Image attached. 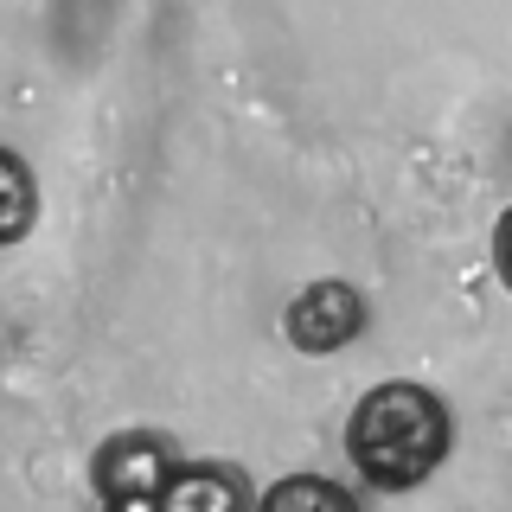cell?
<instances>
[{
	"mask_svg": "<svg viewBox=\"0 0 512 512\" xmlns=\"http://www.w3.org/2000/svg\"><path fill=\"white\" fill-rule=\"evenodd\" d=\"M493 269H500V282L512 288V205L500 212V224H493Z\"/></svg>",
	"mask_w": 512,
	"mask_h": 512,
	"instance_id": "7",
	"label": "cell"
},
{
	"mask_svg": "<svg viewBox=\"0 0 512 512\" xmlns=\"http://www.w3.org/2000/svg\"><path fill=\"white\" fill-rule=\"evenodd\" d=\"M365 333V295L346 282H314L288 308V346L301 352H340Z\"/></svg>",
	"mask_w": 512,
	"mask_h": 512,
	"instance_id": "3",
	"label": "cell"
},
{
	"mask_svg": "<svg viewBox=\"0 0 512 512\" xmlns=\"http://www.w3.org/2000/svg\"><path fill=\"white\" fill-rule=\"evenodd\" d=\"M154 512H256V500L231 461H186Z\"/></svg>",
	"mask_w": 512,
	"mask_h": 512,
	"instance_id": "4",
	"label": "cell"
},
{
	"mask_svg": "<svg viewBox=\"0 0 512 512\" xmlns=\"http://www.w3.org/2000/svg\"><path fill=\"white\" fill-rule=\"evenodd\" d=\"M103 512H109V506H103Z\"/></svg>",
	"mask_w": 512,
	"mask_h": 512,
	"instance_id": "8",
	"label": "cell"
},
{
	"mask_svg": "<svg viewBox=\"0 0 512 512\" xmlns=\"http://www.w3.org/2000/svg\"><path fill=\"white\" fill-rule=\"evenodd\" d=\"M180 468L186 461L173 455L167 436H154V429H122V436H109L96 448L90 480H96V493H103L109 512H154Z\"/></svg>",
	"mask_w": 512,
	"mask_h": 512,
	"instance_id": "2",
	"label": "cell"
},
{
	"mask_svg": "<svg viewBox=\"0 0 512 512\" xmlns=\"http://www.w3.org/2000/svg\"><path fill=\"white\" fill-rule=\"evenodd\" d=\"M448 442H455L448 404L436 391H423V384H410V378L365 391L359 410L346 416V455L378 493L423 487L448 461Z\"/></svg>",
	"mask_w": 512,
	"mask_h": 512,
	"instance_id": "1",
	"label": "cell"
},
{
	"mask_svg": "<svg viewBox=\"0 0 512 512\" xmlns=\"http://www.w3.org/2000/svg\"><path fill=\"white\" fill-rule=\"evenodd\" d=\"M39 218V186H32V167L13 148H0V250L20 244Z\"/></svg>",
	"mask_w": 512,
	"mask_h": 512,
	"instance_id": "5",
	"label": "cell"
},
{
	"mask_svg": "<svg viewBox=\"0 0 512 512\" xmlns=\"http://www.w3.org/2000/svg\"><path fill=\"white\" fill-rule=\"evenodd\" d=\"M256 512H359L352 506V493L340 480H320V474H288L276 487L256 500Z\"/></svg>",
	"mask_w": 512,
	"mask_h": 512,
	"instance_id": "6",
	"label": "cell"
}]
</instances>
